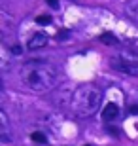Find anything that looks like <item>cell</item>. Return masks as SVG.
<instances>
[{
  "label": "cell",
  "instance_id": "6da1fadb",
  "mask_svg": "<svg viewBox=\"0 0 138 146\" xmlns=\"http://www.w3.org/2000/svg\"><path fill=\"white\" fill-rule=\"evenodd\" d=\"M23 86L34 93H48L55 87L59 80V70L57 66L49 61L42 59H32L27 61L19 70Z\"/></svg>",
  "mask_w": 138,
  "mask_h": 146
},
{
  "label": "cell",
  "instance_id": "7a4b0ae2",
  "mask_svg": "<svg viewBox=\"0 0 138 146\" xmlns=\"http://www.w3.org/2000/svg\"><path fill=\"white\" fill-rule=\"evenodd\" d=\"M102 104V91L93 84H83L72 93L70 108L78 118H89Z\"/></svg>",
  "mask_w": 138,
  "mask_h": 146
},
{
  "label": "cell",
  "instance_id": "3957f363",
  "mask_svg": "<svg viewBox=\"0 0 138 146\" xmlns=\"http://www.w3.org/2000/svg\"><path fill=\"white\" fill-rule=\"evenodd\" d=\"M114 70L121 72L127 76H138V55L133 51H121L112 59Z\"/></svg>",
  "mask_w": 138,
  "mask_h": 146
},
{
  "label": "cell",
  "instance_id": "277c9868",
  "mask_svg": "<svg viewBox=\"0 0 138 146\" xmlns=\"http://www.w3.org/2000/svg\"><path fill=\"white\" fill-rule=\"evenodd\" d=\"M49 42V38L46 33H34L30 38H28V42H27V48L30 49V51H34V49H42L46 48Z\"/></svg>",
  "mask_w": 138,
  "mask_h": 146
},
{
  "label": "cell",
  "instance_id": "5b68a950",
  "mask_svg": "<svg viewBox=\"0 0 138 146\" xmlns=\"http://www.w3.org/2000/svg\"><path fill=\"white\" fill-rule=\"evenodd\" d=\"M11 139V133H10V119H8V114L4 110H0V141L2 142H8Z\"/></svg>",
  "mask_w": 138,
  "mask_h": 146
},
{
  "label": "cell",
  "instance_id": "8992f818",
  "mask_svg": "<svg viewBox=\"0 0 138 146\" xmlns=\"http://www.w3.org/2000/svg\"><path fill=\"white\" fill-rule=\"evenodd\" d=\"M117 116H119V106H117L114 101L106 103V106L102 108V119H104L106 123H110V121H114Z\"/></svg>",
  "mask_w": 138,
  "mask_h": 146
},
{
  "label": "cell",
  "instance_id": "52a82bcc",
  "mask_svg": "<svg viewBox=\"0 0 138 146\" xmlns=\"http://www.w3.org/2000/svg\"><path fill=\"white\" fill-rule=\"evenodd\" d=\"M125 15L131 21L138 23V0H129L127 4H125Z\"/></svg>",
  "mask_w": 138,
  "mask_h": 146
},
{
  "label": "cell",
  "instance_id": "ba28073f",
  "mask_svg": "<svg viewBox=\"0 0 138 146\" xmlns=\"http://www.w3.org/2000/svg\"><path fill=\"white\" fill-rule=\"evenodd\" d=\"M30 139H32L34 142H38V144H46V142H48L46 135H44V133H40V131H36V133H32V135H30Z\"/></svg>",
  "mask_w": 138,
  "mask_h": 146
},
{
  "label": "cell",
  "instance_id": "9c48e42d",
  "mask_svg": "<svg viewBox=\"0 0 138 146\" xmlns=\"http://www.w3.org/2000/svg\"><path fill=\"white\" fill-rule=\"evenodd\" d=\"M36 21L38 23H51V17H49V15H40Z\"/></svg>",
  "mask_w": 138,
  "mask_h": 146
},
{
  "label": "cell",
  "instance_id": "30bf717a",
  "mask_svg": "<svg viewBox=\"0 0 138 146\" xmlns=\"http://www.w3.org/2000/svg\"><path fill=\"white\" fill-rule=\"evenodd\" d=\"M48 2H49V4H51V6H53V8H55V6H57V0H48Z\"/></svg>",
  "mask_w": 138,
  "mask_h": 146
},
{
  "label": "cell",
  "instance_id": "8fae6325",
  "mask_svg": "<svg viewBox=\"0 0 138 146\" xmlns=\"http://www.w3.org/2000/svg\"><path fill=\"white\" fill-rule=\"evenodd\" d=\"M87 146H89V144H87Z\"/></svg>",
  "mask_w": 138,
  "mask_h": 146
}]
</instances>
